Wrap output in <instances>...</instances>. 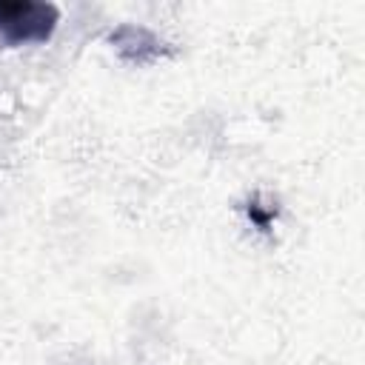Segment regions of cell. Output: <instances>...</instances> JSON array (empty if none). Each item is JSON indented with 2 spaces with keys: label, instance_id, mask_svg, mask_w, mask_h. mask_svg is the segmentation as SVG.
<instances>
[{
  "label": "cell",
  "instance_id": "1",
  "mask_svg": "<svg viewBox=\"0 0 365 365\" xmlns=\"http://www.w3.org/2000/svg\"><path fill=\"white\" fill-rule=\"evenodd\" d=\"M57 20H60V11L51 3L0 0V31H3V40L11 46L48 40Z\"/></svg>",
  "mask_w": 365,
  "mask_h": 365
},
{
  "label": "cell",
  "instance_id": "2",
  "mask_svg": "<svg viewBox=\"0 0 365 365\" xmlns=\"http://www.w3.org/2000/svg\"><path fill=\"white\" fill-rule=\"evenodd\" d=\"M111 43L120 48V54L125 60L134 63H148L154 57H160L163 43L148 31V29H137V26H123L111 34Z\"/></svg>",
  "mask_w": 365,
  "mask_h": 365
},
{
  "label": "cell",
  "instance_id": "3",
  "mask_svg": "<svg viewBox=\"0 0 365 365\" xmlns=\"http://www.w3.org/2000/svg\"><path fill=\"white\" fill-rule=\"evenodd\" d=\"M248 220H251V222H254L257 228L268 231V225L274 222V211H271V208L265 211V208H262V205H259L257 200H251V202H248Z\"/></svg>",
  "mask_w": 365,
  "mask_h": 365
}]
</instances>
